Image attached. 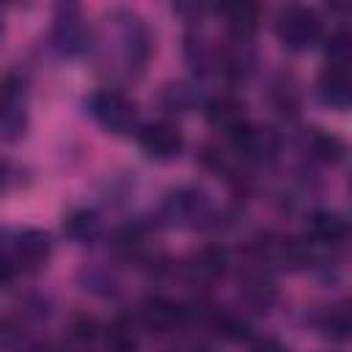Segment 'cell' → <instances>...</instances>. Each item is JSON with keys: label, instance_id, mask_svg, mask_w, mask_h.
<instances>
[{"label": "cell", "instance_id": "6da1fadb", "mask_svg": "<svg viewBox=\"0 0 352 352\" xmlns=\"http://www.w3.org/2000/svg\"><path fill=\"white\" fill-rule=\"evenodd\" d=\"M107 33L102 38L94 36V50H104V58L113 69H121L126 77H138L146 72L154 38L146 22L129 8H113L104 14Z\"/></svg>", "mask_w": 352, "mask_h": 352}, {"label": "cell", "instance_id": "7a4b0ae2", "mask_svg": "<svg viewBox=\"0 0 352 352\" xmlns=\"http://www.w3.org/2000/svg\"><path fill=\"white\" fill-rule=\"evenodd\" d=\"M157 220L165 228H206L214 223V206L201 187L182 184L165 192L157 206Z\"/></svg>", "mask_w": 352, "mask_h": 352}, {"label": "cell", "instance_id": "3957f363", "mask_svg": "<svg viewBox=\"0 0 352 352\" xmlns=\"http://www.w3.org/2000/svg\"><path fill=\"white\" fill-rule=\"evenodd\" d=\"M275 36L289 52H308L324 38V19L311 6L289 3L275 14Z\"/></svg>", "mask_w": 352, "mask_h": 352}, {"label": "cell", "instance_id": "277c9868", "mask_svg": "<svg viewBox=\"0 0 352 352\" xmlns=\"http://www.w3.org/2000/svg\"><path fill=\"white\" fill-rule=\"evenodd\" d=\"M52 50L63 58H82L94 50V30L77 3H58L50 30Z\"/></svg>", "mask_w": 352, "mask_h": 352}, {"label": "cell", "instance_id": "5b68a950", "mask_svg": "<svg viewBox=\"0 0 352 352\" xmlns=\"http://www.w3.org/2000/svg\"><path fill=\"white\" fill-rule=\"evenodd\" d=\"M91 118L110 135H132L138 129V104L118 88H99L88 96Z\"/></svg>", "mask_w": 352, "mask_h": 352}, {"label": "cell", "instance_id": "8992f818", "mask_svg": "<svg viewBox=\"0 0 352 352\" xmlns=\"http://www.w3.org/2000/svg\"><path fill=\"white\" fill-rule=\"evenodd\" d=\"M228 148L242 165H272L280 154V135L267 126V124H253L248 121L234 138H228Z\"/></svg>", "mask_w": 352, "mask_h": 352}, {"label": "cell", "instance_id": "52a82bcc", "mask_svg": "<svg viewBox=\"0 0 352 352\" xmlns=\"http://www.w3.org/2000/svg\"><path fill=\"white\" fill-rule=\"evenodd\" d=\"M28 129V82L8 72L0 77V140L14 143Z\"/></svg>", "mask_w": 352, "mask_h": 352}, {"label": "cell", "instance_id": "ba28073f", "mask_svg": "<svg viewBox=\"0 0 352 352\" xmlns=\"http://www.w3.org/2000/svg\"><path fill=\"white\" fill-rule=\"evenodd\" d=\"M135 138H138L140 151L151 162H173L184 151V132L170 118H157V121L140 124L135 129Z\"/></svg>", "mask_w": 352, "mask_h": 352}, {"label": "cell", "instance_id": "9c48e42d", "mask_svg": "<svg viewBox=\"0 0 352 352\" xmlns=\"http://www.w3.org/2000/svg\"><path fill=\"white\" fill-rule=\"evenodd\" d=\"M192 319V311L190 305L184 302H176L170 297H162V294H151L140 302L138 308V324L146 330V333H154V336H168V333H176L182 327H187Z\"/></svg>", "mask_w": 352, "mask_h": 352}, {"label": "cell", "instance_id": "30bf717a", "mask_svg": "<svg viewBox=\"0 0 352 352\" xmlns=\"http://www.w3.org/2000/svg\"><path fill=\"white\" fill-rule=\"evenodd\" d=\"M236 297H239V305L242 311L248 314H270V308L275 305L278 300V286H275V278L270 270L248 261L242 270H239V278H236Z\"/></svg>", "mask_w": 352, "mask_h": 352}, {"label": "cell", "instance_id": "8fae6325", "mask_svg": "<svg viewBox=\"0 0 352 352\" xmlns=\"http://www.w3.org/2000/svg\"><path fill=\"white\" fill-rule=\"evenodd\" d=\"M182 275L190 286H214L228 275V250L223 245H204L192 250L182 264Z\"/></svg>", "mask_w": 352, "mask_h": 352}, {"label": "cell", "instance_id": "7c38bea8", "mask_svg": "<svg viewBox=\"0 0 352 352\" xmlns=\"http://www.w3.org/2000/svg\"><path fill=\"white\" fill-rule=\"evenodd\" d=\"M316 96L333 110H349L352 104V72L349 60H324L316 77Z\"/></svg>", "mask_w": 352, "mask_h": 352}, {"label": "cell", "instance_id": "4fadbf2b", "mask_svg": "<svg viewBox=\"0 0 352 352\" xmlns=\"http://www.w3.org/2000/svg\"><path fill=\"white\" fill-rule=\"evenodd\" d=\"M311 248L336 250L349 239V220L336 209H314L305 217V236Z\"/></svg>", "mask_w": 352, "mask_h": 352}, {"label": "cell", "instance_id": "5bb4252c", "mask_svg": "<svg viewBox=\"0 0 352 352\" xmlns=\"http://www.w3.org/2000/svg\"><path fill=\"white\" fill-rule=\"evenodd\" d=\"M204 118L226 140L234 138L250 121L248 118V104L239 96H234V94H214V96H209L204 102Z\"/></svg>", "mask_w": 352, "mask_h": 352}, {"label": "cell", "instance_id": "9a60e30c", "mask_svg": "<svg viewBox=\"0 0 352 352\" xmlns=\"http://www.w3.org/2000/svg\"><path fill=\"white\" fill-rule=\"evenodd\" d=\"M297 146H300V154H305V160L316 165H338L346 157V143L336 132L316 129V126L302 129Z\"/></svg>", "mask_w": 352, "mask_h": 352}, {"label": "cell", "instance_id": "2e32d148", "mask_svg": "<svg viewBox=\"0 0 352 352\" xmlns=\"http://www.w3.org/2000/svg\"><path fill=\"white\" fill-rule=\"evenodd\" d=\"M217 14L223 16L226 33L231 41H253L256 30H258V19L261 11L253 3H226L217 6Z\"/></svg>", "mask_w": 352, "mask_h": 352}, {"label": "cell", "instance_id": "e0dca14e", "mask_svg": "<svg viewBox=\"0 0 352 352\" xmlns=\"http://www.w3.org/2000/svg\"><path fill=\"white\" fill-rule=\"evenodd\" d=\"M311 327L327 338V341H346L352 336V314L349 302H333L322 305L319 311L311 314Z\"/></svg>", "mask_w": 352, "mask_h": 352}, {"label": "cell", "instance_id": "ac0fdd59", "mask_svg": "<svg viewBox=\"0 0 352 352\" xmlns=\"http://www.w3.org/2000/svg\"><path fill=\"white\" fill-rule=\"evenodd\" d=\"M104 234L102 214L88 206H77L63 217V236L72 239L74 245H94Z\"/></svg>", "mask_w": 352, "mask_h": 352}, {"label": "cell", "instance_id": "d6986e66", "mask_svg": "<svg viewBox=\"0 0 352 352\" xmlns=\"http://www.w3.org/2000/svg\"><path fill=\"white\" fill-rule=\"evenodd\" d=\"M270 104L280 118H297L302 107V91L300 82L292 74H278L270 82Z\"/></svg>", "mask_w": 352, "mask_h": 352}, {"label": "cell", "instance_id": "ffe728a7", "mask_svg": "<svg viewBox=\"0 0 352 352\" xmlns=\"http://www.w3.org/2000/svg\"><path fill=\"white\" fill-rule=\"evenodd\" d=\"M102 346L104 352H138L140 336H138L135 319L118 316L107 327H102Z\"/></svg>", "mask_w": 352, "mask_h": 352}, {"label": "cell", "instance_id": "44dd1931", "mask_svg": "<svg viewBox=\"0 0 352 352\" xmlns=\"http://www.w3.org/2000/svg\"><path fill=\"white\" fill-rule=\"evenodd\" d=\"M184 58H187L190 69L201 77L217 72V47L209 44L201 33H187L184 36Z\"/></svg>", "mask_w": 352, "mask_h": 352}, {"label": "cell", "instance_id": "7402d4cb", "mask_svg": "<svg viewBox=\"0 0 352 352\" xmlns=\"http://www.w3.org/2000/svg\"><path fill=\"white\" fill-rule=\"evenodd\" d=\"M38 338L28 333L22 319L16 316H0V352H30Z\"/></svg>", "mask_w": 352, "mask_h": 352}, {"label": "cell", "instance_id": "603a6c76", "mask_svg": "<svg viewBox=\"0 0 352 352\" xmlns=\"http://www.w3.org/2000/svg\"><path fill=\"white\" fill-rule=\"evenodd\" d=\"M160 102H162V110L170 113V116L190 113L195 107V91L187 82H168L160 94Z\"/></svg>", "mask_w": 352, "mask_h": 352}, {"label": "cell", "instance_id": "cb8c5ba5", "mask_svg": "<svg viewBox=\"0 0 352 352\" xmlns=\"http://www.w3.org/2000/svg\"><path fill=\"white\" fill-rule=\"evenodd\" d=\"M250 352H289L278 338L264 336V338H253L250 341Z\"/></svg>", "mask_w": 352, "mask_h": 352}, {"label": "cell", "instance_id": "d4e9b609", "mask_svg": "<svg viewBox=\"0 0 352 352\" xmlns=\"http://www.w3.org/2000/svg\"><path fill=\"white\" fill-rule=\"evenodd\" d=\"M14 182H16V168H14L8 160L0 157V195L8 192V190L14 187Z\"/></svg>", "mask_w": 352, "mask_h": 352}, {"label": "cell", "instance_id": "484cf974", "mask_svg": "<svg viewBox=\"0 0 352 352\" xmlns=\"http://www.w3.org/2000/svg\"><path fill=\"white\" fill-rule=\"evenodd\" d=\"M0 36H3V14H0Z\"/></svg>", "mask_w": 352, "mask_h": 352}]
</instances>
